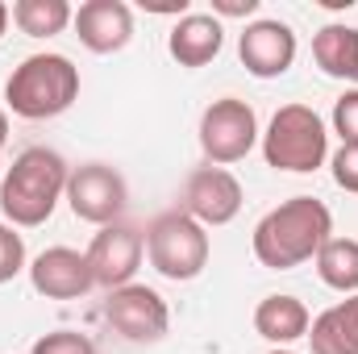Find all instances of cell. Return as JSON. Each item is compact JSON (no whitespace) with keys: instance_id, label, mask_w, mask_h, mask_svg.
Listing matches in <instances>:
<instances>
[{"instance_id":"cell-20","label":"cell","mask_w":358,"mask_h":354,"mask_svg":"<svg viewBox=\"0 0 358 354\" xmlns=\"http://www.w3.org/2000/svg\"><path fill=\"white\" fill-rule=\"evenodd\" d=\"M29 354H96V346H92V338L76 334V330H55V334L38 338Z\"/></svg>"},{"instance_id":"cell-14","label":"cell","mask_w":358,"mask_h":354,"mask_svg":"<svg viewBox=\"0 0 358 354\" xmlns=\"http://www.w3.org/2000/svg\"><path fill=\"white\" fill-rule=\"evenodd\" d=\"M221 42H225V29L217 17H204V13H187L179 17V25L167 38V50L179 67H204L221 55Z\"/></svg>"},{"instance_id":"cell-8","label":"cell","mask_w":358,"mask_h":354,"mask_svg":"<svg viewBox=\"0 0 358 354\" xmlns=\"http://www.w3.org/2000/svg\"><path fill=\"white\" fill-rule=\"evenodd\" d=\"M125 200H129V187L121 171H113L108 163H84L67 176V204L80 221L104 229L125 213Z\"/></svg>"},{"instance_id":"cell-29","label":"cell","mask_w":358,"mask_h":354,"mask_svg":"<svg viewBox=\"0 0 358 354\" xmlns=\"http://www.w3.org/2000/svg\"><path fill=\"white\" fill-rule=\"evenodd\" d=\"M271 354H296V351H283V346H279V351H271Z\"/></svg>"},{"instance_id":"cell-28","label":"cell","mask_w":358,"mask_h":354,"mask_svg":"<svg viewBox=\"0 0 358 354\" xmlns=\"http://www.w3.org/2000/svg\"><path fill=\"white\" fill-rule=\"evenodd\" d=\"M4 25H8V4L0 0V38H4Z\"/></svg>"},{"instance_id":"cell-11","label":"cell","mask_w":358,"mask_h":354,"mask_svg":"<svg viewBox=\"0 0 358 354\" xmlns=\"http://www.w3.org/2000/svg\"><path fill=\"white\" fill-rule=\"evenodd\" d=\"M29 283L38 296L46 300H80L84 292L96 288L92 279V267H88V255L71 250V246H50L42 250L34 267H29Z\"/></svg>"},{"instance_id":"cell-23","label":"cell","mask_w":358,"mask_h":354,"mask_svg":"<svg viewBox=\"0 0 358 354\" xmlns=\"http://www.w3.org/2000/svg\"><path fill=\"white\" fill-rule=\"evenodd\" d=\"M334 183L342 192H355L358 196V146H342L334 155Z\"/></svg>"},{"instance_id":"cell-12","label":"cell","mask_w":358,"mask_h":354,"mask_svg":"<svg viewBox=\"0 0 358 354\" xmlns=\"http://www.w3.org/2000/svg\"><path fill=\"white\" fill-rule=\"evenodd\" d=\"M238 55L255 80H279L296 63V34L283 21H255L238 38Z\"/></svg>"},{"instance_id":"cell-1","label":"cell","mask_w":358,"mask_h":354,"mask_svg":"<svg viewBox=\"0 0 358 354\" xmlns=\"http://www.w3.org/2000/svg\"><path fill=\"white\" fill-rule=\"evenodd\" d=\"M329 234H334V213L317 196H292L255 225V255L271 271H292L317 259Z\"/></svg>"},{"instance_id":"cell-16","label":"cell","mask_w":358,"mask_h":354,"mask_svg":"<svg viewBox=\"0 0 358 354\" xmlns=\"http://www.w3.org/2000/svg\"><path fill=\"white\" fill-rule=\"evenodd\" d=\"M313 59L325 76L334 80H355L358 84V29L350 25H325L313 38Z\"/></svg>"},{"instance_id":"cell-4","label":"cell","mask_w":358,"mask_h":354,"mask_svg":"<svg viewBox=\"0 0 358 354\" xmlns=\"http://www.w3.org/2000/svg\"><path fill=\"white\" fill-rule=\"evenodd\" d=\"M329 155L325 121L308 104H283L263 134V159L275 171H317Z\"/></svg>"},{"instance_id":"cell-5","label":"cell","mask_w":358,"mask_h":354,"mask_svg":"<svg viewBox=\"0 0 358 354\" xmlns=\"http://www.w3.org/2000/svg\"><path fill=\"white\" fill-rule=\"evenodd\" d=\"M146 255H150V267L163 279L187 283L208 267V234L183 208L159 213L146 229Z\"/></svg>"},{"instance_id":"cell-10","label":"cell","mask_w":358,"mask_h":354,"mask_svg":"<svg viewBox=\"0 0 358 354\" xmlns=\"http://www.w3.org/2000/svg\"><path fill=\"white\" fill-rule=\"evenodd\" d=\"M242 200H246L242 183L225 167H200L183 183V213L192 221H200L204 229L208 225H229L242 213Z\"/></svg>"},{"instance_id":"cell-13","label":"cell","mask_w":358,"mask_h":354,"mask_svg":"<svg viewBox=\"0 0 358 354\" xmlns=\"http://www.w3.org/2000/svg\"><path fill=\"white\" fill-rule=\"evenodd\" d=\"M76 34L92 55L125 50L134 38V13L125 0H88L76 13Z\"/></svg>"},{"instance_id":"cell-15","label":"cell","mask_w":358,"mask_h":354,"mask_svg":"<svg viewBox=\"0 0 358 354\" xmlns=\"http://www.w3.org/2000/svg\"><path fill=\"white\" fill-rule=\"evenodd\" d=\"M308 325H313V317H308L304 300H296V296H267L255 309V330L275 346H287V342L304 338Z\"/></svg>"},{"instance_id":"cell-17","label":"cell","mask_w":358,"mask_h":354,"mask_svg":"<svg viewBox=\"0 0 358 354\" xmlns=\"http://www.w3.org/2000/svg\"><path fill=\"white\" fill-rule=\"evenodd\" d=\"M317 275L334 292H358V242L355 238H329L317 250Z\"/></svg>"},{"instance_id":"cell-6","label":"cell","mask_w":358,"mask_h":354,"mask_svg":"<svg viewBox=\"0 0 358 354\" xmlns=\"http://www.w3.org/2000/svg\"><path fill=\"white\" fill-rule=\"evenodd\" d=\"M259 142V117L246 100L238 96H221L204 108L200 117V150L208 155V163L225 167V163H238L255 150Z\"/></svg>"},{"instance_id":"cell-25","label":"cell","mask_w":358,"mask_h":354,"mask_svg":"<svg viewBox=\"0 0 358 354\" xmlns=\"http://www.w3.org/2000/svg\"><path fill=\"white\" fill-rule=\"evenodd\" d=\"M146 13H183L187 17V0H142Z\"/></svg>"},{"instance_id":"cell-19","label":"cell","mask_w":358,"mask_h":354,"mask_svg":"<svg viewBox=\"0 0 358 354\" xmlns=\"http://www.w3.org/2000/svg\"><path fill=\"white\" fill-rule=\"evenodd\" d=\"M304 338L313 342V354H358V338L350 334V325L342 321L338 309H325V313L308 325Z\"/></svg>"},{"instance_id":"cell-24","label":"cell","mask_w":358,"mask_h":354,"mask_svg":"<svg viewBox=\"0 0 358 354\" xmlns=\"http://www.w3.org/2000/svg\"><path fill=\"white\" fill-rule=\"evenodd\" d=\"M213 13L217 17H250V13H259V0H213Z\"/></svg>"},{"instance_id":"cell-18","label":"cell","mask_w":358,"mask_h":354,"mask_svg":"<svg viewBox=\"0 0 358 354\" xmlns=\"http://www.w3.org/2000/svg\"><path fill=\"white\" fill-rule=\"evenodd\" d=\"M13 21L29 38H55V34H63L76 21V13H71L67 0H17L13 4Z\"/></svg>"},{"instance_id":"cell-3","label":"cell","mask_w":358,"mask_h":354,"mask_svg":"<svg viewBox=\"0 0 358 354\" xmlns=\"http://www.w3.org/2000/svg\"><path fill=\"white\" fill-rule=\"evenodd\" d=\"M80 100V67L67 55H29L13 67L4 84V104L25 121H50Z\"/></svg>"},{"instance_id":"cell-9","label":"cell","mask_w":358,"mask_h":354,"mask_svg":"<svg viewBox=\"0 0 358 354\" xmlns=\"http://www.w3.org/2000/svg\"><path fill=\"white\" fill-rule=\"evenodd\" d=\"M142 255H146V234L142 229H134L125 221L104 225L88 246V267H92L96 288L117 292V288L134 283V275L142 267Z\"/></svg>"},{"instance_id":"cell-22","label":"cell","mask_w":358,"mask_h":354,"mask_svg":"<svg viewBox=\"0 0 358 354\" xmlns=\"http://www.w3.org/2000/svg\"><path fill=\"white\" fill-rule=\"evenodd\" d=\"M334 129L342 134V146H358V88L334 100Z\"/></svg>"},{"instance_id":"cell-7","label":"cell","mask_w":358,"mask_h":354,"mask_svg":"<svg viewBox=\"0 0 358 354\" xmlns=\"http://www.w3.org/2000/svg\"><path fill=\"white\" fill-rule=\"evenodd\" d=\"M104 321H108L125 342L146 346V342L167 338L171 309H167V300H163L155 288H146V283H125V288L108 292V300H104Z\"/></svg>"},{"instance_id":"cell-2","label":"cell","mask_w":358,"mask_h":354,"mask_svg":"<svg viewBox=\"0 0 358 354\" xmlns=\"http://www.w3.org/2000/svg\"><path fill=\"white\" fill-rule=\"evenodd\" d=\"M67 176L71 171H67L63 155H55L46 146L21 150L0 179V213L21 229L50 221L59 196H67Z\"/></svg>"},{"instance_id":"cell-21","label":"cell","mask_w":358,"mask_h":354,"mask_svg":"<svg viewBox=\"0 0 358 354\" xmlns=\"http://www.w3.org/2000/svg\"><path fill=\"white\" fill-rule=\"evenodd\" d=\"M25 267V242L13 225H0V283H8Z\"/></svg>"},{"instance_id":"cell-27","label":"cell","mask_w":358,"mask_h":354,"mask_svg":"<svg viewBox=\"0 0 358 354\" xmlns=\"http://www.w3.org/2000/svg\"><path fill=\"white\" fill-rule=\"evenodd\" d=\"M8 142V117H4V108H0V146Z\"/></svg>"},{"instance_id":"cell-26","label":"cell","mask_w":358,"mask_h":354,"mask_svg":"<svg viewBox=\"0 0 358 354\" xmlns=\"http://www.w3.org/2000/svg\"><path fill=\"white\" fill-rule=\"evenodd\" d=\"M338 313H342V321L350 325V334L358 338V296H350V300H342V304H334Z\"/></svg>"}]
</instances>
